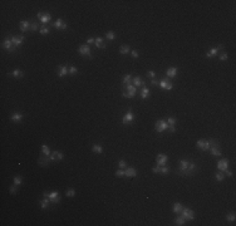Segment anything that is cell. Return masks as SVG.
<instances>
[{
    "instance_id": "40",
    "label": "cell",
    "mask_w": 236,
    "mask_h": 226,
    "mask_svg": "<svg viewBox=\"0 0 236 226\" xmlns=\"http://www.w3.org/2000/svg\"><path fill=\"white\" fill-rule=\"evenodd\" d=\"M159 173L161 175H168L170 173V167H167V166H161V170H159Z\"/></svg>"
},
{
    "instance_id": "11",
    "label": "cell",
    "mask_w": 236,
    "mask_h": 226,
    "mask_svg": "<svg viewBox=\"0 0 236 226\" xmlns=\"http://www.w3.org/2000/svg\"><path fill=\"white\" fill-rule=\"evenodd\" d=\"M38 19H39V22L43 24L44 26H45V24L47 23H50V20H52V15L49 13H45V14H41V13H38Z\"/></svg>"
},
{
    "instance_id": "30",
    "label": "cell",
    "mask_w": 236,
    "mask_h": 226,
    "mask_svg": "<svg viewBox=\"0 0 236 226\" xmlns=\"http://www.w3.org/2000/svg\"><path fill=\"white\" fill-rule=\"evenodd\" d=\"M92 151H93V153H96V155H102L103 153V147L98 143H94L92 146Z\"/></svg>"
},
{
    "instance_id": "43",
    "label": "cell",
    "mask_w": 236,
    "mask_h": 226,
    "mask_svg": "<svg viewBox=\"0 0 236 226\" xmlns=\"http://www.w3.org/2000/svg\"><path fill=\"white\" fill-rule=\"evenodd\" d=\"M23 183V178L20 176H15L14 177V185H16V186H20Z\"/></svg>"
},
{
    "instance_id": "38",
    "label": "cell",
    "mask_w": 236,
    "mask_h": 226,
    "mask_svg": "<svg viewBox=\"0 0 236 226\" xmlns=\"http://www.w3.org/2000/svg\"><path fill=\"white\" fill-rule=\"evenodd\" d=\"M39 33L41 34V35H48V34L50 33V30H49V28L48 26H41L39 29Z\"/></svg>"
},
{
    "instance_id": "12",
    "label": "cell",
    "mask_w": 236,
    "mask_h": 226,
    "mask_svg": "<svg viewBox=\"0 0 236 226\" xmlns=\"http://www.w3.org/2000/svg\"><path fill=\"white\" fill-rule=\"evenodd\" d=\"M216 167H217L218 171H221V172L226 171V170L229 168V159H227V158L218 159V161H217V165H216Z\"/></svg>"
},
{
    "instance_id": "53",
    "label": "cell",
    "mask_w": 236,
    "mask_h": 226,
    "mask_svg": "<svg viewBox=\"0 0 236 226\" xmlns=\"http://www.w3.org/2000/svg\"><path fill=\"white\" fill-rule=\"evenodd\" d=\"M159 170H161V166L156 165L153 168H152V171H153V173H159Z\"/></svg>"
},
{
    "instance_id": "36",
    "label": "cell",
    "mask_w": 236,
    "mask_h": 226,
    "mask_svg": "<svg viewBox=\"0 0 236 226\" xmlns=\"http://www.w3.org/2000/svg\"><path fill=\"white\" fill-rule=\"evenodd\" d=\"M215 178H216V181H218V182H222L225 180V175L221 171H218V172L215 173Z\"/></svg>"
},
{
    "instance_id": "1",
    "label": "cell",
    "mask_w": 236,
    "mask_h": 226,
    "mask_svg": "<svg viewBox=\"0 0 236 226\" xmlns=\"http://www.w3.org/2000/svg\"><path fill=\"white\" fill-rule=\"evenodd\" d=\"M196 170H197V166H196L195 162L189 161V159H180L177 175H180V176H192Z\"/></svg>"
},
{
    "instance_id": "7",
    "label": "cell",
    "mask_w": 236,
    "mask_h": 226,
    "mask_svg": "<svg viewBox=\"0 0 236 226\" xmlns=\"http://www.w3.org/2000/svg\"><path fill=\"white\" fill-rule=\"evenodd\" d=\"M181 215L183 217H185V220L187 221H192L193 219H195V212H193V210H191V208L189 207H183V210L181 211Z\"/></svg>"
},
{
    "instance_id": "16",
    "label": "cell",
    "mask_w": 236,
    "mask_h": 226,
    "mask_svg": "<svg viewBox=\"0 0 236 226\" xmlns=\"http://www.w3.org/2000/svg\"><path fill=\"white\" fill-rule=\"evenodd\" d=\"M68 72H69V68L67 65H59L57 68V75L58 78H63L65 75H68Z\"/></svg>"
},
{
    "instance_id": "15",
    "label": "cell",
    "mask_w": 236,
    "mask_h": 226,
    "mask_svg": "<svg viewBox=\"0 0 236 226\" xmlns=\"http://www.w3.org/2000/svg\"><path fill=\"white\" fill-rule=\"evenodd\" d=\"M78 53L83 55V57H89L91 55V47L88 44H84V45H81L78 48Z\"/></svg>"
},
{
    "instance_id": "46",
    "label": "cell",
    "mask_w": 236,
    "mask_h": 226,
    "mask_svg": "<svg viewBox=\"0 0 236 226\" xmlns=\"http://www.w3.org/2000/svg\"><path fill=\"white\" fill-rule=\"evenodd\" d=\"M18 187L19 186H16V185H13V186H10V189H9V192L12 193V195H16L18 193Z\"/></svg>"
},
{
    "instance_id": "19",
    "label": "cell",
    "mask_w": 236,
    "mask_h": 226,
    "mask_svg": "<svg viewBox=\"0 0 236 226\" xmlns=\"http://www.w3.org/2000/svg\"><path fill=\"white\" fill-rule=\"evenodd\" d=\"M49 157H50L52 162L53 161H62V159L64 158V155H63V152H60V151H54L50 153Z\"/></svg>"
},
{
    "instance_id": "3",
    "label": "cell",
    "mask_w": 236,
    "mask_h": 226,
    "mask_svg": "<svg viewBox=\"0 0 236 226\" xmlns=\"http://www.w3.org/2000/svg\"><path fill=\"white\" fill-rule=\"evenodd\" d=\"M217 142L218 141H216V140H200V141H197L196 147L200 148L201 151L206 152V151H209V148L211 147V146L215 145V143H217Z\"/></svg>"
},
{
    "instance_id": "10",
    "label": "cell",
    "mask_w": 236,
    "mask_h": 226,
    "mask_svg": "<svg viewBox=\"0 0 236 226\" xmlns=\"http://www.w3.org/2000/svg\"><path fill=\"white\" fill-rule=\"evenodd\" d=\"M209 151H210V153L212 155V156H215V157H220L221 155V148H220V142H217V143H215V145H212L211 147L209 148Z\"/></svg>"
},
{
    "instance_id": "48",
    "label": "cell",
    "mask_w": 236,
    "mask_h": 226,
    "mask_svg": "<svg viewBox=\"0 0 236 226\" xmlns=\"http://www.w3.org/2000/svg\"><path fill=\"white\" fill-rule=\"evenodd\" d=\"M116 176L117 177H124V170L123 168H119L116 171Z\"/></svg>"
},
{
    "instance_id": "45",
    "label": "cell",
    "mask_w": 236,
    "mask_h": 226,
    "mask_svg": "<svg viewBox=\"0 0 236 226\" xmlns=\"http://www.w3.org/2000/svg\"><path fill=\"white\" fill-rule=\"evenodd\" d=\"M106 38L108 40H114V38H116V35H114V32H112V30H109V32L106 33Z\"/></svg>"
},
{
    "instance_id": "25",
    "label": "cell",
    "mask_w": 236,
    "mask_h": 226,
    "mask_svg": "<svg viewBox=\"0 0 236 226\" xmlns=\"http://www.w3.org/2000/svg\"><path fill=\"white\" fill-rule=\"evenodd\" d=\"M150 96H151V90L148 89V87H142V89L140 90V97L142 99H147V98H150Z\"/></svg>"
},
{
    "instance_id": "9",
    "label": "cell",
    "mask_w": 236,
    "mask_h": 226,
    "mask_svg": "<svg viewBox=\"0 0 236 226\" xmlns=\"http://www.w3.org/2000/svg\"><path fill=\"white\" fill-rule=\"evenodd\" d=\"M158 86L161 87L162 89H166V90H171V89L173 88V83L170 81L168 78H162L161 81H159Z\"/></svg>"
},
{
    "instance_id": "37",
    "label": "cell",
    "mask_w": 236,
    "mask_h": 226,
    "mask_svg": "<svg viewBox=\"0 0 236 226\" xmlns=\"http://www.w3.org/2000/svg\"><path fill=\"white\" fill-rule=\"evenodd\" d=\"M235 220H236L235 212H229V214L226 215V221H229V222H235Z\"/></svg>"
},
{
    "instance_id": "33",
    "label": "cell",
    "mask_w": 236,
    "mask_h": 226,
    "mask_svg": "<svg viewBox=\"0 0 236 226\" xmlns=\"http://www.w3.org/2000/svg\"><path fill=\"white\" fill-rule=\"evenodd\" d=\"M186 224V220H185V217L182 216H177L176 219H175V225H177V226H183Z\"/></svg>"
},
{
    "instance_id": "39",
    "label": "cell",
    "mask_w": 236,
    "mask_h": 226,
    "mask_svg": "<svg viewBox=\"0 0 236 226\" xmlns=\"http://www.w3.org/2000/svg\"><path fill=\"white\" fill-rule=\"evenodd\" d=\"M77 73H78V68L77 67H74V65H71V67H69V72H68L69 75H75Z\"/></svg>"
},
{
    "instance_id": "8",
    "label": "cell",
    "mask_w": 236,
    "mask_h": 226,
    "mask_svg": "<svg viewBox=\"0 0 236 226\" xmlns=\"http://www.w3.org/2000/svg\"><path fill=\"white\" fill-rule=\"evenodd\" d=\"M134 121V114L132 113V111L131 109H128V112L124 114L123 118H122V123H123V126H130V124L132 123Z\"/></svg>"
},
{
    "instance_id": "31",
    "label": "cell",
    "mask_w": 236,
    "mask_h": 226,
    "mask_svg": "<svg viewBox=\"0 0 236 226\" xmlns=\"http://www.w3.org/2000/svg\"><path fill=\"white\" fill-rule=\"evenodd\" d=\"M183 210V206L181 202H175L173 204V207H172V211L175 214H181V211Z\"/></svg>"
},
{
    "instance_id": "13",
    "label": "cell",
    "mask_w": 236,
    "mask_h": 226,
    "mask_svg": "<svg viewBox=\"0 0 236 226\" xmlns=\"http://www.w3.org/2000/svg\"><path fill=\"white\" fill-rule=\"evenodd\" d=\"M50 157L49 156H45V155H41L39 158H38V165L40 166V167H48L50 163Z\"/></svg>"
},
{
    "instance_id": "47",
    "label": "cell",
    "mask_w": 236,
    "mask_h": 226,
    "mask_svg": "<svg viewBox=\"0 0 236 226\" xmlns=\"http://www.w3.org/2000/svg\"><path fill=\"white\" fill-rule=\"evenodd\" d=\"M118 166H119V168H126L127 162L124 161V159H119V161H118Z\"/></svg>"
},
{
    "instance_id": "29",
    "label": "cell",
    "mask_w": 236,
    "mask_h": 226,
    "mask_svg": "<svg viewBox=\"0 0 236 226\" xmlns=\"http://www.w3.org/2000/svg\"><path fill=\"white\" fill-rule=\"evenodd\" d=\"M94 44H96L97 48H99V49H104V48H106V43L103 41V38H100V37L96 38V39H94Z\"/></svg>"
},
{
    "instance_id": "20",
    "label": "cell",
    "mask_w": 236,
    "mask_h": 226,
    "mask_svg": "<svg viewBox=\"0 0 236 226\" xmlns=\"http://www.w3.org/2000/svg\"><path fill=\"white\" fill-rule=\"evenodd\" d=\"M137 176V171L134 167H127L124 168V177H128V178H132V177H136Z\"/></svg>"
},
{
    "instance_id": "42",
    "label": "cell",
    "mask_w": 236,
    "mask_h": 226,
    "mask_svg": "<svg viewBox=\"0 0 236 226\" xmlns=\"http://www.w3.org/2000/svg\"><path fill=\"white\" fill-rule=\"evenodd\" d=\"M65 196L67 197H74L75 196V190L74 189H69L65 191Z\"/></svg>"
},
{
    "instance_id": "44",
    "label": "cell",
    "mask_w": 236,
    "mask_h": 226,
    "mask_svg": "<svg viewBox=\"0 0 236 226\" xmlns=\"http://www.w3.org/2000/svg\"><path fill=\"white\" fill-rule=\"evenodd\" d=\"M38 26H39V23L37 22H32V24H30V32H37L38 30Z\"/></svg>"
},
{
    "instance_id": "14",
    "label": "cell",
    "mask_w": 236,
    "mask_h": 226,
    "mask_svg": "<svg viewBox=\"0 0 236 226\" xmlns=\"http://www.w3.org/2000/svg\"><path fill=\"white\" fill-rule=\"evenodd\" d=\"M48 199L50 200L52 204L58 205L59 202H60V195H59L58 191H53V192H49V196H48Z\"/></svg>"
},
{
    "instance_id": "5",
    "label": "cell",
    "mask_w": 236,
    "mask_h": 226,
    "mask_svg": "<svg viewBox=\"0 0 236 226\" xmlns=\"http://www.w3.org/2000/svg\"><path fill=\"white\" fill-rule=\"evenodd\" d=\"M167 128H168V123L166 122L165 119H158V121H156V123H155V130L157 133H162V132H165V131H167Z\"/></svg>"
},
{
    "instance_id": "2",
    "label": "cell",
    "mask_w": 236,
    "mask_h": 226,
    "mask_svg": "<svg viewBox=\"0 0 236 226\" xmlns=\"http://www.w3.org/2000/svg\"><path fill=\"white\" fill-rule=\"evenodd\" d=\"M137 93V88L133 84H128L126 87H122V97L123 98H133Z\"/></svg>"
},
{
    "instance_id": "35",
    "label": "cell",
    "mask_w": 236,
    "mask_h": 226,
    "mask_svg": "<svg viewBox=\"0 0 236 226\" xmlns=\"http://www.w3.org/2000/svg\"><path fill=\"white\" fill-rule=\"evenodd\" d=\"M41 153L45 155V156H50L52 151H50V148L48 147L47 145H43V146H41Z\"/></svg>"
},
{
    "instance_id": "49",
    "label": "cell",
    "mask_w": 236,
    "mask_h": 226,
    "mask_svg": "<svg viewBox=\"0 0 236 226\" xmlns=\"http://www.w3.org/2000/svg\"><path fill=\"white\" fill-rule=\"evenodd\" d=\"M130 54L132 55V58H134V59H137L138 57H140V52L138 50H131Z\"/></svg>"
},
{
    "instance_id": "24",
    "label": "cell",
    "mask_w": 236,
    "mask_h": 226,
    "mask_svg": "<svg viewBox=\"0 0 236 226\" xmlns=\"http://www.w3.org/2000/svg\"><path fill=\"white\" fill-rule=\"evenodd\" d=\"M167 161H168V157L163 153H159L157 157H156V162H157L158 166H165L166 163H167Z\"/></svg>"
},
{
    "instance_id": "17",
    "label": "cell",
    "mask_w": 236,
    "mask_h": 226,
    "mask_svg": "<svg viewBox=\"0 0 236 226\" xmlns=\"http://www.w3.org/2000/svg\"><path fill=\"white\" fill-rule=\"evenodd\" d=\"M222 49H224V45H222V44H220L218 47L212 48V49H210L209 52H207V53H206V57H207V58H214V57H216L218 52L222 50Z\"/></svg>"
},
{
    "instance_id": "22",
    "label": "cell",
    "mask_w": 236,
    "mask_h": 226,
    "mask_svg": "<svg viewBox=\"0 0 236 226\" xmlns=\"http://www.w3.org/2000/svg\"><path fill=\"white\" fill-rule=\"evenodd\" d=\"M10 121L14 122V123H20L23 121V113H20V112L12 113V116H10Z\"/></svg>"
},
{
    "instance_id": "41",
    "label": "cell",
    "mask_w": 236,
    "mask_h": 226,
    "mask_svg": "<svg viewBox=\"0 0 236 226\" xmlns=\"http://www.w3.org/2000/svg\"><path fill=\"white\" fill-rule=\"evenodd\" d=\"M166 122L168 123V126H175V124L177 123V119L175 117H168L167 119H166Z\"/></svg>"
},
{
    "instance_id": "34",
    "label": "cell",
    "mask_w": 236,
    "mask_h": 226,
    "mask_svg": "<svg viewBox=\"0 0 236 226\" xmlns=\"http://www.w3.org/2000/svg\"><path fill=\"white\" fill-rule=\"evenodd\" d=\"M119 53L122 54V55L130 54V53H131V48L128 47V45H122V47L119 48Z\"/></svg>"
},
{
    "instance_id": "6",
    "label": "cell",
    "mask_w": 236,
    "mask_h": 226,
    "mask_svg": "<svg viewBox=\"0 0 236 226\" xmlns=\"http://www.w3.org/2000/svg\"><path fill=\"white\" fill-rule=\"evenodd\" d=\"M50 25L58 30H67L68 29V24L65 23L63 19H57L54 23H50Z\"/></svg>"
},
{
    "instance_id": "52",
    "label": "cell",
    "mask_w": 236,
    "mask_h": 226,
    "mask_svg": "<svg viewBox=\"0 0 236 226\" xmlns=\"http://www.w3.org/2000/svg\"><path fill=\"white\" fill-rule=\"evenodd\" d=\"M225 173H224V175L225 176H227V177H232V176H234V172H232V171H230V170H226V171H224Z\"/></svg>"
},
{
    "instance_id": "51",
    "label": "cell",
    "mask_w": 236,
    "mask_h": 226,
    "mask_svg": "<svg viewBox=\"0 0 236 226\" xmlns=\"http://www.w3.org/2000/svg\"><path fill=\"white\" fill-rule=\"evenodd\" d=\"M147 75L152 79V78H155V77H156V72H155V71H148V72H147Z\"/></svg>"
},
{
    "instance_id": "23",
    "label": "cell",
    "mask_w": 236,
    "mask_h": 226,
    "mask_svg": "<svg viewBox=\"0 0 236 226\" xmlns=\"http://www.w3.org/2000/svg\"><path fill=\"white\" fill-rule=\"evenodd\" d=\"M30 24H32V22H28V20H22V22L19 23V29L22 33H25L28 32V30L30 29Z\"/></svg>"
},
{
    "instance_id": "21",
    "label": "cell",
    "mask_w": 236,
    "mask_h": 226,
    "mask_svg": "<svg viewBox=\"0 0 236 226\" xmlns=\"http://www.w3.org/2000/svg\"><path fill=\"white\" fill-rule=\"evenodd\" d=\"M132 84L136 87V88H140V87H144L146 86V82L142 79V77L137 75V77H133V79H132Z\"/></svg>"
},
{
    "instance_id": "26",
    "label": "cell",
    "mask_w": 236,
    "mask_h": 226,
    "mask_svg": "<svg viewBox=\"0 0 236 226\" xmlns=\"http://www.w3.org/2000/svg\"><path fill=\"white\" fill-rule=\"evenodd\" d=\"M177 72H178V69L176 67H170L166 71V75H167V78H175L177 75Z\"/></svg>"
},
{
    "instance_id": "54",
    "label": "cell",
    "mask_w": 236,
    "mask_h": 226,
    "mask_svg": "<svg viewBox=\"0 0 236 226\" xmlns=\"http://www.w3.org/2000/svg\"><path fill=\"white\" fill-rule=\"evenodd\" d=\"M150 83H151V86H153V87H156V86H158V81H157V79H155V78H152L151 79V81H150Z\"/></svg>"
},
{
    "instance_id": "55",
    "label": "cell",
    "mask_w": 236,
    "mask_h": 226,
    "mask_svg": "<svg viewBox=\"0 0 236 226\" xmlns=\"http://www.w3.org/2000/svg\"><path fill=\"white\" fill-rule=\"evenodd\" d=\"M167 130H168L170 133H175V132H176V127L175 126H168Z\"/></svg>"
},
{
    "instance_id": "18",
    "label": "cell",
    "mask_w": 236,
    "mask_h": 226,
    "mask_svg": "<svg viewBox=\"0 0 236 226\" xmlns=\"http://www.w3.org/2000/svg\"><path fill=\"white\" fill-rule=\"evenodd\" d=\"M10 38H12V41H13L14 47H16V48H20V47H22V44H23V41H24V35H13V37H10Z\"/></svg>"
},
{
    "instance_id": "4",
    "label": "cell",
    "mask_w": 236,
    "mask_h": 226,
    "mask_svg": "<svg viewBox=\"0 0 236 226\" xmlns=\"http://www.w3.org/2000/svg\"><path fill=\"white\" fill-rule=\"evenodd\" d=\"M3 48H4L8 53H14V52H16V49H18L16 47H14L12 38H5V39L3 40Z\"/></svg>"
},
{
    "instance_id": "50",
    "label": "cell",
    "mask_w": 236,
    "mask_h": 226,
    "mask_svg": "<svg viewBox=\"0 0 236 226\" xmlns=\"http://www.w3.org/2000/svg\"><path fill=\"white\" fill-rule=\"evenodd\" d=\"M218 59H220L221 62H225V60H227V59H229V55L226 53H222L220 55V58H218Z\"/></svg>"
},
{
    "instance_id": "27",
    "label": "cell",
    "mask_w": 236,
    "mask_h": 226,
    "mask_svg": "<svg viewBox=\"0 0 236 226\" xmlns=\"http://www.w3.org/2000/svg\"><path fill=\"white\" fill-rule=\"evenodd\" d=\"M38 204H39V206L43 208V210H47V208H49V205H50L52 202H50V200L48 199V197H44L43 200L38 201Z\"/></svg>"
},
{
    "instance_id": "28",
    "label": "cell",
    "mask_w": 236,
    "mask_h": 226,
    "mask_svg": "<svg viewBox=\"0 0 236 226\" xmlns=\"http://www.w3.org/2000/svg\"><path fill=\"white\" fill-rule=\"evenodd\" d=\"M23 75H24V73L20 69H14L13 72L8 73V77H14V78H23Z\"/></svg>"
},
{
    "instance_id": "57",
    "label": "cell",
    "mask_w": 236,
    "mask_h": 226,
    "mask_svg": "<svg viewBox=\"0 0 236 226\" xmlns=\"http://www.w3.org/2000/svg\"><path fill=\"white\" fill-rule=\"evenodd\" d=\"M43 196H44V197H48V196H49V192H48V191H44V192H43Z\"/></svg>"
},
{
    "instance_id": "56",
    "label": "cell",
    "mask_w": 236,
    "mask_h": 226,
    "mask_svg": "<svg viewBox=\"0 0 236 226\" xmlns=\"http://www.w3.org/2000/svg\"><path fill=\"white\" fill-rule=\"evenodd\" d=\"M94 39H96V38H88V39H87V43H88V45L94 44Z\"/></svg>"
},
{
    "instance_id": "32",
    "label": "cell",
    "mask_w": 236,
    "mask_h": 226,
    "mask_svg": "<svg viewBox=\"0 0 236 226\" xmlns=\"http://www.w3.org/2000/svg\"><path fill=\"white\" fill-rule=\"evenodd\" d=\"M132 75L131 74H126L123 77V79H122V83H123V86L122 87H126V86H128V84H132Z\"/></svg>"
}]
</instances>
